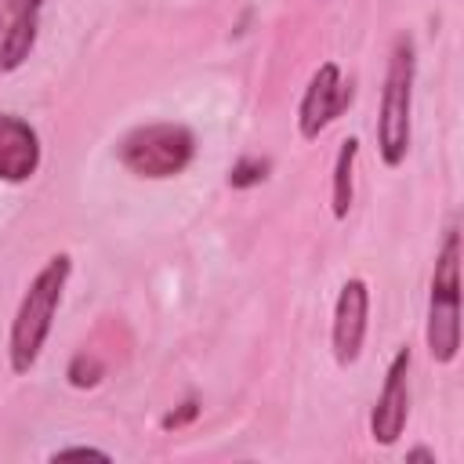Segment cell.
Instances as JSON below:
<instances>
[{
    "mask_svg": "<svg viewBox=\"0 0 464 464\" xmlns=\"http://www.w3.org/2000/svg\"><path fill=\"white\" fill-rule=\"evenodd\" d=\"M196 160V134L178 120L138 123L116 141V163L138 181H170Z\"/></svg>",
    "mask_w": 464,
    "mask_h": 464,
    "instance_id": "277c9868",
    "label": "cell"
},
{
    "mask_svg": "<svg viewBox=\"0 0 464 464\" xmlns=\"http://www.w3.org/2000/svg\"><path fill=\"white\" fill-rule=\"evenodd\" d=\"M352 105V83L344 80L341 65L337 62H323L304 91H301V102H297V134L304 141H315L344 109Z\"/></svg>",
    "mask_w": 464,
    "mask_h": 464,
    "instance_id": "5b68a950",
    "label": "cell"
},
{
    "mask_svg": "<svg viewBox=\"0 0 464 464\" xmlns=\"http://www.w3.org/2000/svg\"><path fill=\"white\" fill-rule=\"evenodd\" d=\"M69 457H98V460H112L105 450H98V446H62V450H54L51 453V460H69Z\"/></svg>",
    "mask_w": 464,
    "mask_h": 464,
    "instance_id": "5bb4252c",
    "label": "cell"
},
{
    "mask_svg": "<svg viewBox=\"0 0 464 464\" xmlns=\"http://www.w3.org/2000/svg\"><path fill=\"white\" fill-rule=\"evenodd\" d=\"M355 160H359V138L348 134L337 145L334 174H330V214L334 221H344L355 203Z\"/></svg>",
    "mask_w": 464,
    "mask_h": 464,
    "instance_id": "30bf717a",
    "label": "cell"
},
{
    "mask_svg": "<svg viewBox=\"0 0 464 464\" xmlns=\"http://www.w3.org/2000/svg\"><path fill=\"white\" fill-rule=\"evenodd\" d=\"M272 170V160L268 156H239L232 167H228V188H254L268 178Z\"/></svg>",
    "mask_w": 464,
    "mask_h": 464,
    "instance_id": "8fae6325",
    "label": "cell"
},
{
    "mask_svg": "<svg viewBox=\"0 0 464 464\" xmlns=\"http://www.w3.org/2000/svg\"><path fill=\"white\" fill-rule=\"evenodd\" d=\"M424 348L431 362L450 366L460 355V225L453 221L435 250L431 286H428V319Z\"/></svg>",
    "mask_w": 464,
    "mask_h": 464,
    "instance_id": "3957f363",
    "label": "cell"
},
{
    "mask_svg": "<svg viewBox=\"0 0 464 464\" xmlns=\"http://www.w3.org/2000/svg\"><path fill=\"white\" fill-rule=\"evenodd\" d=\"M413 83H417V44L410 33H399L388 51L381 105H377V156L384 167H402L413 145Z\"/></svg>",
    "mask_w": 464,
    "mask_h": 464,
    "instance_id": "7a4b0ae2",
    "label": "cell"
},
{
    "mask_svg": "<svg viewBox=\"0 0 464 464\" xmlns=\"http://www.w3.org/2000/svg\"><path fill=\"white\" fill-rule=\"evenodd\" d=\"M370 330V283L362 276H352L341 283L337 301H334V319H330V348L337 366H355L366 344Z\"/></svg>",
    "mask_w": 464,
    "mask_h": 464,
    "instance_id": "52a82bcc",
    "label": "cell"
},
{
    "mask_svg": "<svg viewBox=\"0 0 464 464\" xmlns=\"http://www.w3.org/2000/svg\"><path fill=\"white\" fill-rule=\"evenodd\" d=\"M44 160L40 134L29 120L14 112H0V181L4 185H25Z\"/></svg>",
    "mask_w": 464,
    "mask_h": 464,
    "instance_id": "9c48e42d",
    "label": "cell"
},
{
    "mask_svg": "<svg viewBox=\"0 0 464 464\" xmlns=\"http://www.w3.org/2000/svg\"><path fill=\"white\" fill-rule=\"evenodd\" d=\"M102 377H105V362L94 352H76L65 366V381L72 388H94V384H102Z\"/></svg>",
    "mask_w": 464,
    "mask_h": 464,
    "instance_id": "7c38bea8",
    "label": "cell"
},
{
    "mask_svg": "<svg viewBox=\"0 0 464 464\" xmlns=\"http://www.w3.org/2000/svg\"><path fill=\"white\" fill-rule=\"evenodd\" d=\"M406 460H410V464H413V460L435 464V453H431V450H424V446H413V450H406Z\"/></svg>",
    "mask_w": 464,
    "mask_h": 464,
    "instance_id": "9a60e30c",
    "label": "cell"
},
{
    "mask_svg": "<svg viewBox=\"0 0 464 464\" xmlns=\"http://www.w3.org/2000/svg\"><path fill=\"white\" fill-rule=\"evenodd\" d=\"M199 399H185L181 406H174L170 413H163V420H160V428L163 431H178V428H185V424H192L196 417H199Z\"/></svg>",
    "mask_w": 464,
    "mask_h": 464,
    "instance_id": "4fadbf2b",
    "label": "cell"
},
{
    "mask_svg": "<svg viewBox=\"0 0 464 464\" xmlns=\"http://www.w3.org/2000/svg\"><path fill=\"white\" fill-rule=\"evenodd\" d=\"M69 279H72V254H65V250L51 254L36 268V276L29 279V286H25V294L14 308L11 330H7V366H11V373L25 377L40 362L44 344L54 330V315L62 308Z\"/></svg>",
    "mask_w": 464,
    "mask_h": 464,
    "instance_id": "6da1fadb",
    "label": "cell"
},
{
    "mask_svg": "<svg viewBox=\"0 0 464 464\" xmlns=\"http://www.w3.org/2000/svg\"><path fill=\"white\" fill-rule=\"evenodd\" d=\"M410 370H413V352H410V344H402V348H395V355L384 370L377 402L370 410V439L384 450L402 439L406 420H410Z\"/></svg>",
    "mask_w": 464,
    "mask_h": 464,
    "instance_id": "8992f818",
    "label": "cell"
},
{
    "mask_svg": "<svg viewBox=\"0 0 464 464\" xmlns=\"http://www.w3.org/2000/svg\"><path fill=\"white\" fill-rule=\"evenodd\" d=\"M47 0H0V76L18 72L40 36V14Z\"/></svg>",
    "mask_w": 464,
    "mask_h": 464,
    "instance_id": "ba28073f",
    "label": "cell"
}]
</instances>
